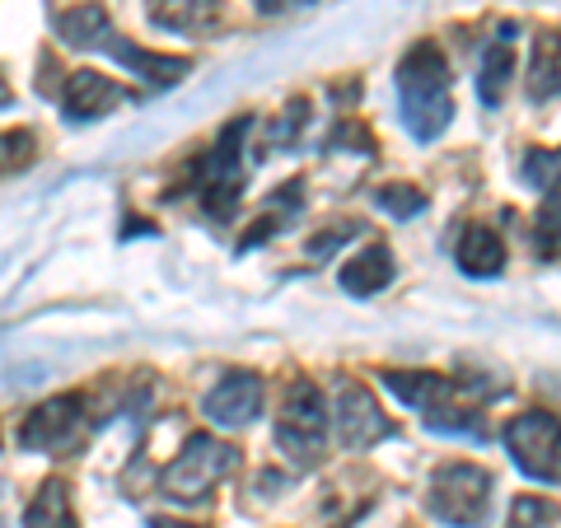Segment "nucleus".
Segmentation results:
<instances>
[{
    "instance_id": "obj_1",
    "label": "nucleus",
    "mask_w": 561,
    "mask_h": 528,
    "mask_svg": "<svg viewBox=\"0 0 561 528\" xmlns=\"http://www.w3.org/2000/svg\"><path fill=\"white\" fill-rule=\"evenodd\" d=\"M398 117L421 146L440 140L454 122V84H449V61L435 43H416L408 57L398 61Z\"/></svg>"
},
{
    "instance_id": "obj_2",
    "label": "nucleus",
    "mask_w": 561,
    "mask_h": 528,
    "mask_svg": "<svg viewBox=\"0 0 561 528\" xmlns=\"http://www.w3.org/2000/svg\"><path fill=\"white\" fill-rule=\"evenodd\" d=\"M383 389H389L398 402H408L426 416L431 431H445V435H478V408H463L459 393L463 383L440 379V375H426V369H389L383 375Z\"/></svg>"
},
{
    "instance_id": "obj_3",
    "label": "nucleus",
    "mask_w": 561,
    "mask_h": 528,
    "mask_svg": "<svg viewBox=\"0 0 561 528\" xmlns=\"http://www.w3.org/2000/svg\"><path fill=\"white\" fill-rule=\"evenodd\" d=\"M491 472L478 463H445L431 472V491H426V509L435 524L445 528H482L491 515Z\"/></svg>"
},
{
    "instance_id": "obj_4",
    "label": "nucleus",
    "mask_w": 561,
    "mask_h": 528,
    "mask_svg": "<svg viewBox=\"0 0 561 528\" xmlns=\"http://www.w3.org/2000/svg\"><path fill=\"white\" fill-rule=\"evenodd\" d=\"M230 468H234V445H225V439L197 431V435L183 439L179 459L164 468V496L183 501V505L206 501L210 491L230 478Z\"/></svg>"
},
{
    "instance_id": "obj_5",
    "label": "nucleus",
    "mask_w": 561,
    "mask_h": 528,
    "mask_svg": "<svg viewBox=\"0 0 561 528\" xmlns=\"http://www.w3.org/2000/svg\"><path fill=\"white\" fill-rule=\"evenodd\" d=\"M323 439H328V402L323 389L313 379H295L286 398H280L276 416V445L290 454L295 463H319L323 459Z\"/></svg>"
},
{
    "instance_id": "obj_6",
    "label": "nucleus",
    "mask_w": 561,
    "mask_h": 528,
    "mask_svg": "<svg viewBox=\"0 0 561 528\" xmlns=\"http://www.w3.org/2000/svg\"><path fill=\"white\" fill-rule=\"evenodd\" d=\"M505 449L529 482L561 486V416L524 412L505 426Z\"/></svg>"
},
{
    "instance_id": "obj_7",
    "label": "nucleus",
    "mask_w": 561,
    "mask_h": 528,
    "mask_svg": "<svg viewBox=\"0 0 561 528\" xmlns=\"http://www.w3.org/2000/svg\"><path fill=\"white\" fill-rule=\"evenodd\" d=\"M243 136H249V117H234L230 127L216 136V146L206 154V173H202V206L216 220L234 216V202L243 192Z\"/></svg>"
},
{
    "instance_id": "obj_8",
    "label": "nucleus",
    "mask_w": 561,
    "mask_h": 528,
    "mask_svg": "<svg viewBox=\"0 0 561 528\" xmlns=\"http://www.w3.org/2000/svg\"><path fill=\"white\" fill-rule=\"evenodd\" d=\"M84 435V398L80 393H61V398H47L38 402L24 426H20V445L24 449H43V454H66L76 449Z\"/></svg>"
},
{
    "instance_id": "obj_9",
    "label": "nucleus",
    "mask_w": 561,
    "mask_h": 528,
    "mask_svg": "<svg viewBox=\"0 0 561 528\" xmlns=\"http://www.w3.org/2000/svg\"><path fill=\"white\" fill-rule=\"evenodd\" d=\"M332 421H337L342 449H351V454H365V449H375L379 439L393 435V421L383 416L375 393L365 389V383H356V379H346L337 389V412H332Z\"/></svg>"
},
{
    "instance_id": "obj_10",
    "label": "nucleus",
    "mask_w": 561,
    "mask_h": 528,
    "mask_svg": "<svg viewBox=\"0 0 561 528\" xmlns=\"http://www.w3.org/2000/svg\"><path fill=\"white\" fill-rule=\"evenodd\" d=\"M262 379L257 375H249V369H234V375H225L216 389L206 393V416L216 421V426H225V431H239V426H253V421L262 416Z\"/></svg>"
},
{
    "instance_id": "obj_11",
    "label": "nucleus",
    "mask_w": 561,
    "mask_h": 528,
    "mask_svg": "<svg viewBox=\"0 0 561 528\" xmlns=\"http://www.w3.org/2000/svg\"><path fill=\"white\" fill-rule=\"evenodd\" d=\"M94 51H108V57H117L127 70H136V80L154 84V90H169V84H179L187 70H192L187 57H169V51H146V47H136V43H127V38H117V28L103 33Z\"/></svg>"
},
{
    "instance_id": "obj_12",
    "label": "nucleus",
    "mask_w": 561,
    "mask_h": 528,
    "mask_svg": "<svg viewBox=\"0 0 561 528\" xmlns=\"http://www.w3.org/2000/svg\"><path fill=\"white\" fill-rule=\"evenodd\" d=\"M122 99H127V90H122L117 80L99 76V70H76V76L61 84V113H66V122H94L103 113H113Z\"/></svg>"
},
{
    "instance_id": "obj_13",
    "label": "nucleus",
    "mask_w": 561,
    "mask_h": 528,
    "mask_svg": "<svg viewBox=\"0 0 561 528\" xmlns=\"http://www.w3.org/2000/svg\"><path fill=\"white\" fill-rule=\"evenodd\" d=\"M146 14L160 33H183V38H202V33L220 28L225 0H146Z\"/></svg>"
},
{
    "instance_id": "obj_14",
    "label": "nucleus",
    "mask_w": 561,
    "mask_h": 528,
    "mask_svg": "<svg viewBox=\"0 0 561 528\" xmlns=\"http://www.w3.org/2000/svg\"><path fill=\"white\" fill-rule=\"evenodd\" d=\"M389 280H393V253L383 249V243H370V249H360V253L342 267V290L356 295V299L379 295L383 286H389Z\"/></svg>"
},
{
    "instance_id": "obj_15",
    "label": "nucleus",
    "mask_w": 561,
    "mask_h": 528,
    "mask_svg": "<svg viewBox=\"0 0 561 528\" xmlns=\"http://www.w3.org/2000/svg\"><path fill=\"white\" fill-rule=\"evenodd\" d=\"M529 94L538 103L561 99V33L557 28H542L534 38V51H529Z\"/></svg>"
},
{
    "instance_id": "obj_16",
    "label": "nucleus",
    "mask_w": 561,
    "mask_h": 528,
    "mask_svg": "<svg viewBox=\"0 0 561 528\" xmlns=\"http://www.w3.org/2000/svg\"><path fill=\"white\" fill-rule=\"evenodd\" d=\"M459 267L468 276H501L505 272V243L496 230H486V225H468L459 234Z\"/></svg>"
},
{
    "instance_id": "obj_17",
    "label": "nucleus",
    "mask_w": 561,
    "mask_h": 528,
    "mask_svg": "<svg viewBox=\"0 0 561 528\" xmlns=\"http://www.w3.org/2000/svg\"><path fill=\"white\" fill-rule=\"evenodd\" d=\"M108 28H113V20H108V10H103L99 0H84V5H70V10L57 14V33L70 47H80V51L99 47V38Z\"/></svg>"
},
{
    "instance_id": "obj_18",
    "label": "nucleus",
    "mask_w": 561,
    "mask_h": 528,
    "mask_svg": "<svg viewBox=\"0 0 561 528\" xmlns=\"http://www.w3.org/2000/svg\"><path fill=\"white\" fill-rule=\"evenodd\" d=\"M24 528H80L76 524V505H70V486L66 482H43L38 496L24 509Z\"/></svg>"
},
{
    "instance_id": "obj_19",
    "label": "nucleus",
    "mask_w": 561,
    "mask_h": 528,
    "mask_svg": "<svg viewBox=\"0 0 561 528\" xmlns=\"http://www.w3.org/2000/svg\"><path fill=\"white\" fill-rule=\"evenodd\" d=\"M511 76H515V47H511V28H505V38H496L482 51V66H478L482 103H501L505 90H511Z\"/></svg>"
},
{
    "instance_id": "obj_20",
    "label": "nucleus",
    "mask_w": 561,
    "mask_h": 528,
    "mask_svg": "<svg viewBox=\"0 0 561 528\" xmlns=\"http://www.w3.org/2000/svg\"><path fill=\"white\" fill-rule=\"evenodd\" d=\"M534 249H538V257H561V192H548L538 206Z\"/></svg>"
},
{
    "instance_id": "obj_21",
    "label": "nucleus",
    "mask_w": 561,
    "mask_h": 528,
    "mask_svg": "<svg viewBox=\"0 0 561 528\" xmlns=\"http://www.w3.org/2000/svg\"><path fill=\"white\" fill-rule=\"evenodd\" d=\"M33 160H38V140H33V131H28V127H10V131H0V179H5V173L28 169Z\"/></svg>"
},
{
    "instance_id": "obj_22",
    "label": "nucleus",
    "mask_w": 561,
    "mask_h": 528,
    "mask_svg": "<svg viewBox=\"0 0 561 528\" xmlns=\"http://www.w3.org/2000/svg\"><path fill=\"white\" fill-rule=\"evenodd\" d=\"M519 179L538 192H557L561 187V146L557 150H529L519 164Z\"/></svg>"
},
{
    "instance_id": "obj_23",
    "label": "nucleus",
    "mask_w": 561,
    "mask_h": 528,
    "mask_svg": "<svg viewBox=\"0 0 561 528\" xmlns=\"http://www.w3.org/2000/svg\"><path fill=\"white\" fill-rule=\"evenodd\" d=\"M375 206L383 210V216H393V220H412L426 210V192H416L408 183H398V187H379L375 192Z\"/></svg>"
},
{
    "instance_id": "obj_24",
    "label": "nucleus",
    "mask_w": 561,
    "mask_h": 528,
    "mask_svg": "<svg viewBox=\"0 0 561 528\" xmlns=\"http://www.w3.org/2000/svg\"><path fill=\"white\" fill-rule=\"evenodd\" d=\"M542 524H557V505L542 501V496H519L511 505V528H542Z\"/></svg>"
},
{
    "instance_id": "obj_25",
    "label": "nucleus",
    "mask_w": 561,
    "mask_h": 528,
    "mask_svg": "<svg viewBox=\"0 0 561 528\" xmlns=\"http://www.w3.org/2000/svg\"><path fill=\"white\" fill-rule=\"evenodd\" d=\"M313 5V0H257V10L262 14H280V10H305Z\"/></svg>"
},
{
    "instance_id": "obj_26",
    "label": "nucleus",
    "mask_w": 561,
    "mask_h": 528,
    "mask_svg": "<svg viewBox=\"0 0 561 528\" xmlns=\"http://www.w3.org/2000/svg\"><path fill=\"white\" fill-rule=\"evenodd\" d=\"M150 528H202V524H179V519H150Z\"/></svg>"
},
{
    "instance_id": "obj_27",
    "label": "nucleus",
    "mask_w": 561,
    "mask_h": 528,
    "mask_svg": "<svg viewBox=\"0 0 561 528\" xmlns=\"http://www.w3.org/2000/svg\"><path fill=\"white\" fill-rule=\"evenodd\" d=\"M5 103H10V90H5V84H0V108H5Z\"/></svg>"
}]
</instances>
